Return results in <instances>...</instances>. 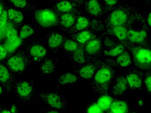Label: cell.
<instances>
[{"label":"cell","instance_id":"1","mask_svg":"<svg viewBox=\"0 0 151 113\" xmlns=\"http://www.w3.org/2000/svg\"><path fill=\"white\" fill-rule=\"evenodd\" d=\"M112 27L124 26L126 27L140 24L146 27V19L138 7L129 4L120 6L114 11L109 18Z\"/></svg>","mask_w":151,"mask_h":113},{"label":"cell","instance_id":"2","mask_svg":"<svg viewBox=\"0 0 151 113\" xmlns=\"http://www.w3.org/2000/svg\"><path fill=\"white\" fill-rule=\"evenodd\" d=\"M130 50L135 66L138 69L145 71L151 70V47L150 45H134L129 43Z\"/></svg>","mask_w":151,"mask_h":113},{"label":"cell","instance_id":"3","mask_svg":"<svg viewBox=\"0 0 151 113\" xmlns=\"http://www.w3.org/2000/svg\"><path fill=\"white\" fill-rule=\"evenodd\" d=\"M112 77V72L108 68H100L94 76L92 82V88L100 93H104L107 91L109 83Z\"/></svg>","mask_w":151,"mask_h":113},{"label":"cell","instance_id":"4","mask_svg":"<svg viewBox=\"0 0 151 113\" xmlns=\"http://www.w3.org/2000/svg\"><path fill=\"white\" fill-rule=\"evenodd\" d=\"M40 97L46 104L52 108L59 110L67 109V100L63 95L58 91L42 92L40 94Z\"/></svg>","mask_w":151,"mask_h":113},{"label":"cell","instance_id":"5","mask_svg":"<svg viewBox=\"0 0 151 113\" xmlns=\"http://www.w3.org/2000/svg\"><path fill=\"white\" fill-rule=\"evenodd\" d=\"M35 17L38 24L44 28L52 27L58 22L57 16L50 9H42L37 11Z\"/></svg>","mask_w":151,"mask_h":113},{"label":"cell","instance_id":"6","mask_svg":"<svg viewBox=\"0 0 151 113\" xmlns=\"http://www.w3.org/2000/svg\"><path fill=\"white\" fill-rule=\"evenodd\" d=\"M127 40L129 43L134 45H151V40L148 36L146 29L136 30L129 29L128 31Z\"/></svg>","mask_w":151,"mask_h":113},{"label":"cell","instance_id":"7","mask_svg":"<svg viewBox=\"0 0 151 113\" xmlns=\"http://www.w3.org/2000/svg\"><path fill=\"white\" fill-rule=\"evenodd\" d=\"M128 86L133 91H138L143 85V75L138 70L131 69L125 74Z\"/></svg>","mask_w":151,"mask_h":113},{"label":"cell","instance_id":"8","mask_svg":"<svg viewBox=\"0 0 151 113\" xmlns=\"http://www.w3.org/2000/svg\"><path fill=\"white\" fill-rule=\"evenodd\" d=\"M128 84L125 75L118 77L115 80L112 88V93L116 96L123 95L127 89Z\"/></svg>","mask_w":151,"mask_h":113},{"label":"cell","instance_id":"9","mask_svg":"<svg viewBox=\"0 0 151 113\" xmlns=\"http://www.w3.org/2000/svg\"><path fill=\"white\" fill-rule=\"evenodd\" d=\"M8 65L12 71L20 72L24 71L26 67V62L22 57L14 56L9 59Z\"/></svg>","mask_w":151,"mask_h":113},{"label":"cell","instance_id":"10","mask_svg":"<svg viewBox=\"0 0 151 113\" xmlns=\"http://www.w3.org/2000/svg\"><path fill=\"white\" fill-rule=\"evenodd\" d=\"M109 113H129L127 104L122 100H114L109 109Z\"/></svg>","mask_w":151,"mask_h":113},{"label":"cell","instance_id":"11","mask_svg":"<svg viewBox=\"0 0 151 113\" xmlns=\"http://www.w3.org/2000/svg\"><path fill=\"white\" fill-rule=\"evenodd\" d=\"M22 43V39L18 36L11 39H8L3 46L7 50V53L14 52Z\"/></svg>","mask_w":151,"mask_h":113},{"label":"cell","instance_id":"12","mask_svg":"<svg viewBox=\"0 0 151 113\" xmlns=\"http://www.w3.org/2000/svg\"><path fill=\"white\" fill-rule=\"evenodd\" d=\"M17 89L18 94L20 96L27 97L32 92L33 87L28 82L23 81L19 83Z\"/></svg>","mask_w":151,"mask_h":113},{"label":"cell","instance_id":"13","mask_svg":"<svg viewBox=\"0 0 151 113\" xmlns=\"http://www.w3.org/2000/svg\"><path fill=\"white\" fill-rule=\"evenodd\" d=\"M63 42V36L58 33H51L48 37V45L51 48H58L61 46Z\"/></svg>","mask_w":151,"mask_h":113},{"label":"cell","instance_id":"14","mask_svg":"<svg viewBox=\"0 0 151 113\" xmlns=\"http://www.w3.org/2000/svg\"><path fill=\"white\" fill-rule=\"evenodd\" d=\"M116 63L118 65L122 67H127L131 65L132 62L131 55L127 51H124L117 57Z\"/></svg>","mask_w":151,"mask_h":113},{"label":"cell","instance_id":"15","mask_svg":"<svg viewBox=\"0 0 151 113\" xmlns=\"http://www.w3.org/2000/svg\"><path fill=\"white\" fill-rule=\"evenodd\" d=\"M30 54L35 60L41 59L46 56L47 50L41 45H34L30 50Z\"/></svg>","mask_w":151,"mask_h":113},{"label":"cell","instance_id":"16","mask_svg":"<svg viewBox=\"0 0 151 113\" xmlns=\"http://www.w3.org/2000/svg\"><path fill=\"white\" fill-rule=\"evenodd\" d=\"M101 42L97 39L90 41L86 45L85 50L89 55H94L97 53L101 48Z\"/></svg>","mask_w":151,"mask_h":113},{"label":"cell","instance_id":"17","mask_svg":"<svg viewBox=\"0 0 151 113\" xmlns=\"http://www.w3.org/2000/svg\"><path fill=\"white\" fill-rule=\"evenodd\" d=\"M114 101V100L110 96L104 95L101 96L99 99L96 104L104 112L109 110Z\"/></svg>","mask_w":151,"mask_h":113},{"label":"cell","instance_id":"18","mask_svg":"<svg viewBox=\"0 0 151 113\" xmlns=\"http://www.w3.org/2000/svg\"><path fill=\"white\" fill-rule=\"evenodd\" d=\"M78 78L76 75L71 73H66L61 75L58 79V82L60 84L65 85L76 82Z\"/></svg>","mask_w":151,"mask_h":113},{"label":"cell","instance_id":"19","mask_svg":"<svg viewBox=\"0 0 151 113\" xmlns=\"http://www.w3.org/2000/svg\"><path fill=\"white\" fill-rule=\"evenodd\" d=\"M96 67L93 65H87L83 67L79 71L81 77L85 79H89L94 76Z\"/></svg>","mask_w":151,"mask_h":113},{"label":"cell","instance_id":"20","mask_svg":"<svg viewBox=\"0 0 151 113\" xmlns=\"http://www.w3.org/2000/svg\"><path fill=\"white\" fill-rule=\"evenodd\" d=\"M127 28L124 26L113 27L112 32L120 40L124 41L127 40L128 31Z\"/></svg>","mask_w":151,"mask_h":113},{"label":"cell","instance_id":"21","mask_svg":"<svg viewBox=\"0 0 151 113\" xmlns=\"http://www.w3.org/2000/svg\"><path fill=\"white\" fill-rule=\"evenodd\" d=\"M87 8L88 12L94 16H97L101 12V6L98 1H88L87 3Z\"/></svg>","mask_w":151,"mask_h":113},{"label":"cell","instance_id":"22","mask_svg":"<svg viewBox=\"0 0 151 113\" xmlns=\"http://www.w3.org/2000/svg\"><path fill=\"white\" fill-rule=\"evenodd\" d=\"M55 70V65L51 59L46 60L41 65L40 70L42 74H50Z\"/></svg>","mask_w":151,"mask_h":113},{"label":"cell","instance_id":"23","mask_svg":"<svg viewBox=\"0 0 151 113\" xmlns=\"http://www.w3.org/2000/svg\"><path fill=\"white\" fill-rule=\"evenodd\" d=\"M8 18L13 22L20 23L23 21L24 16L20 12L13 9H10L8 12Z\"/></svg>","mask_w":151,"mask_h":113},{"label":"cell","instance_id":"24","mask_svg":"<svg viewBox=\"0 0 151 113\" xmlns=\"http://www.w3.org/2000/svg\"><path fill=\"white\" fill-rule=\"evenodd\" d=\"M75 22L74 17L70 13L64 14L61 17V23L62 25L66 28H69L73 25Z\"/></svg>","mask_w":151,"mask_h":113},{"label":"cell","instance_id":"25","mask_svg":"<svg viewBox=\"0 0 151 113\" xmlns=\"http://www.w3.org/2000/svg\"><path fill=\"white\" fill-rule=\"evenodd\" d=\"M56 8L59 11L67 13L72 10L73 5L68 1H62L57 4Z\"/></svg>","mask_w":151,"mask_h":113},{"label":"cell","instance_id":"26","mask_svg":"<svg viewBox=\"0 0 151 113\" xmlns=\"http://www.w3.org/2000/svg\"><path fill=\"white\" fill-rule=\"evenodd\" d=\"M125 50V46L123 44H119L115 48L109 51H105L104 54L106 55L111 57H118Z\"/></svg>","mask_w":151,"mask_h":113},{"label":"cell","instance_id":"27","mask_svg":"<svg viewBox=\"0 0 151 113\" xmlns=\"http://www.w3.org/2000/svg\"><path fill=\"white\" fill-rule=\"evenodd\" d=\"M73 60L78 64H83L85 61V57L83 50L81 48H79L76 50L73 53Z\"/></svg>","mask_w":151,"mask_h":113},{"label":"cell","instance_id":"28","mask_svg":"<svg viewBox=\"0 0 151 113\" xmlns=\"http://www.w3.org/2000/svg\"><path fill=\"white\" fill-rule=\"evenodd\" d=\"M34 32L33 29L28 25H24L20 30V37L22 39H26L32 35Z\"/></svg>","mask_w":151,"mask_h":113},{"label":"cell","instance_id":"29","mask_svg":"<svg viewBox=\"0 0 151 113\" xmlns=\"http://www.w3.org/2000/svg\"><path fill=\"white\" fill-rule=\"evenodd\" d=\"M89 23L88 19L83 17H80L76 21V28L79 31L83 30L88 26Z\"/></svg>","mask_w":151,"mask_h":113},{"label":"cell","instance_id":"30","mask_svg":"<svg viewBox=\"0 0 151 113\" xmlns=\"http://www.w3.org/2000/svg\"><path fill=\"white\" fill-rule=\"evenodd\" d=\"M63 47L65 51L69 52H74L78 48V45L77 42L74 41L68 40L65 42Z\"/></svg>","mask_w":151,"mask_h":113},{"label":"cell","instance_id":"31","mask_svg":"<svg viewBox=\"0 0 151 113\" xmlns=\"http://www.w3.org/2000/svg\"><path fill=\"white\" fill-rule=\"evenodd\" d=\"M92 34L90 32L84 31L80 33L77 37V40L80 43H84L91 38Z\"/></svg>","mask_w":151,"mask_h":113},{"label":"cell","instance_id":"32","mask_svg":"<svg viewBox=\"0 0 151 113\" xmlns=\"http://www.w3.org/2000/svg\"><path fill=\"white\" fill-rule=\"evenodd\" d=\"M143 80L147 92L151 95V70L143 75Z\"/></svg>","mask_w":151,"mask_h":113},{"label":"cell","instance_id":"33","mask_svg":"<svg viewBox=\"0 0 151 113\" xmlns=\"http://www.w3.org/2000/svg\"><path fill=\"white\" fill-rule=\"evenodd\" d=\"M9 78V73L7 68L3 65L0 64V81L5 82Z\"/></svg>","mask_w":151,"mask_h":113},{"label":"cell","instance_id":"34","mask_svg":"<svg viewBox=\"0 0 151 113\" xmlns=\"http://www.w3.org/2000/svg\"><path fill=\"white\" fill-rule=\"evenodd\" d=\"M13 26L11 24H8L3 28H0V41L6 37L8 31Z\"/></svg>","mask_w":151,"mask_h":113},{"label":"cell","instance_id":"35","mask_svg":"<svg viewBox=\"0 0 151 113\" xmlns=\"http://www.w3.org/2000/svg\"><path fill=\"white\" fill-rule=\"evenodd\" d=\"M103 111L97 104H94L89 107L87 113H103Z\"/></svg>","mask_w":151,"mask_h":113},{"label":"cell","instance_id":"36","mask_svg":"<svg viewBox=\"0 0 151 113\" xmlns=\"http://www.w3.org/2000/svg\"><path fill=\"white\" fill-rule=\"evenodd\" d=\"M8 18V12L6 11H4L2 14L0 16V28H3L7 24Z\"/></svg>","mask_w":151,"mask_h":113},{"label":"cell","instance_id":"37","mask_svg":"<svg viewBox=\"0 0 151 113\" xmlns=\"http://www.w3.org/2000/svg\"><path fill=\"white\" fill-rule=\"evenodd\" d=\"M17 36H18L17 32V30L13 27L8 31L7 33V35H6L7 39L15 38V37H17Z\"/></svg>","mask_w":151,"mask_h":113},{"label":"cell","instance_id":"38","mask_svg":"<svg viewBox=\"0 0 151 113\" xmlns=\"http://www.w3.org/2000/svg\"><path fill=\"white\" fill-rule=\"evenodd\" d=\"M16 7L20 8H23L25 7L27 2L25 1H11Z\"/></svg>","mask_w":151,"mask_h":113},{"label":"cell","instance_id":"39","mask_svg":"<svg viewBox=\"0 0 151 113\" xmlns=\"http://www.w3.org/2000/svg\"><path fill=\"white\" fill-rule=\"evenodd\" d=\"M7 51L3 46L0 45V60L3 59L6 57Z\"/></svg>","mask_w":151,"mask_h":113},{"label":"cell","instance_id":"40","mask_svg":"<svg viewBox=\"0 0 151 113\" xmlns=\"http://www.w3.org/2000/svg\"><path fill=\"white\" fill-rule=\"evenodd\" d=\"M146 21V24L148 25V27L151 29V11L148 14Z\"/></svg>","mask_w":151,"mask_h":113},{"label":"cell","instance_id":"41","mask_svg":"<svg viewBox=\"0 0 151 113\" xmlns=\"http://www.w3.org/2000/svg\"><path fill=\"white\" fill-rule=\"evenodd\" d=\"M118 2L117 1H105L104 3L108 5H113L116 4Z\"/></svg>","mask_w":151,"mask_h":113},{"label":"cell","instance_id":"42","mask_svg":"<svg viewBox=\"0 0 151 113\" xmlns=\"http://www.w3.org/2000/svg\"><path fill=\"white\" fill-rule=\"evenodd\" d=\"M17 108L16 106L13 105L11 108V113H17Z\"/></svg>","mask_w":151,"mask_h":113},{"label":"cell","instance_id":"43","mask_svg":"<svg viewBox=\"0 0 151 113\" xmlns=\"http://www.w3.org/2000/svg\"><path fill=\"white\" fill-rule=\"evenodd\" d=\"M45 113H60L58 111H56V110H51V111H48L46 112Z\"/></svg>","mask_w":151,"mask_h":113},{"label":"cell","instance_id":"44","mask_svg":"<svg viewBox=\"0 0 151 113\" xmlns=\"http://www.w3.org/2000/svg\"><path fill=\"white\" fill-rule=\"evenodd\" d=\"M144 104V102L142 100H140L138 101V104L140 106H142Z\"/></svg>","mask_w":151,"mask_h":113},{"label":"cell","instance_id":"45","mask_svg":"<svg viewBox=\"0 0 151 113\" xmlns=\"http://www.w3.org/2000/svg\"><path fill=\"white\" fill-rule=\"evenodd\" d=\"M3 12V9L2 7L0 5V16H1V14H2Z\"/></svg>","mask_w":151,"mask_h":113},{"label":"cell","instance_id":"46","mask_svg":"<svg viewBox=\"0 0 151 113\" xmlns=\"http://www.w3.org/2000/svg\"><path fill=\"white\" fill-rule=\"evenodd\" d=\"M0 113H11L10 111H4L3 112H0Z\"/></svg>","mask_w":151,"mask_h":113},{"label":"cell","instance_id":"47","mask_svg":"<svg viewBox=\"0 0 151 113\" xmlns=\"http://www.w3.org/2000/svg\"><path fill=\"white\" fill-rule=\"evenodd\" d=\"M2 92V89L1 87L0 86V95L1 94Z\"/></svg>","mask_w":151,"mask_h":113}]
</instances>
